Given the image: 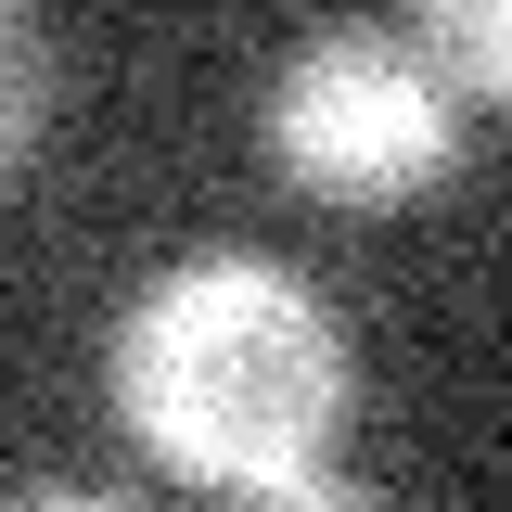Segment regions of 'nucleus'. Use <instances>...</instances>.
Listing matches in <instances>:
<instances>
[{
  "label": "nucleus",
  "mask_w": 512,
  "mask_h": 512,
  "mask_svg": "<svg viewBox=\"0 0 512 512\" xmlns=\"http://www.w3.org/2000/svg\"><path fill=\"white\" fill-rule=\"evenodd\" d=\"M0 52H13V103H0V154L26 167V154H39V116H52V26H39V13H13V26H0Z\"/></svg>",
  "instance_id": "obj_4"
},
{
  "label": "nucleus",
  "mask_w": 512,
  "mask_h": 512,
  "mask_svg": "<svg viewBox=\"0 0 512 512\" xmlns=\"http://www.w3.org/2000/svg\"><path fill=\"white\" fill-rule=\"evenodd\" d=\"M13 512H141V500H116V487H26Z\"/></svg>",
  "instance_id": "obj_6"
},
{
  "label": "nucleus",
  "mask_w": 512,
  "mask_h": 512,
  "mask_svg": "<svg viewBox=\"0 0 512 512\" xmlns=\"http://www.w3.org/2000/svg\"><path fill=\"white\" fill-rule=\"evenodd\" d=\"M244 512H384V487H359V474H333V461H308V474H282V487H256Z\"/></svg>",
  "instance_id": "obj_5"
},
{
  "label": "nucleus",
  "mask_w": 512,
  "mask_h": 512,
  "mask_svg": "<svg viewBox=\"0 0 512 512\" xmlns=\"http://www.w3.org/2000/svg\"><path fill=\"white\" fill-rule=\"evenodd\" d=\"M103 384H116V423L167 474L256 500V487L333 461L359 359H346V333H333L308 269H282L256 244H205V256L154 269L128 295Z\"/></svg>",
  "instance_id": "obj_1"
},
{
  "label": "nucleus",
  "mask_w": 512,
  "mask_h": 512,
  "mask_svg": "<svg viewBox=\"0 0 512 512\" xmlns=\"http://www.w3.org/2000/svg\"><path fill=\"white\" fill-rule=\"evenodd\" d=\"M410 39L436 52V77L461 90V103H500L512 116V0H423Z\"/></svg>",
  "instance_id": "obj_3"
},
{
  "label": "nucleus",
  "mask_w": 512,
  "mask_h": 512,
  "mask_svg": "<svg viewBox=\"0 0 512 512\" xmlns=\"http://www.w3.org/2000/svg\"><path fill=\"white\" fill-rule=\"evenodd\" d=\"M448 154H461V90L410 26H308L269 77V167L333 205H397L448 180Z\"/></svg>",
  "instance_id": "obj_2"
}]
</instances>
